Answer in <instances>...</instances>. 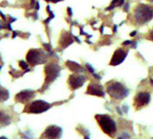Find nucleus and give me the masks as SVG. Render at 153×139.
<instances>
[{"label":"nucleus","instance_id":"f257e3e1","mask_svg":"<svg viewBox=\"0 0 153 139\" xmlns=\"http://www.w3.org/2000/svg\"><path fill=\"white\" fill-rule=\"evenodd\" d=\"M153 17V9L152 7L140 4L134 11V19L139 25H144L150 21Z\"/></svg>","mask_w":153,"mask_h":139},{"label":"nucleus","instance_id":"f03ea898","mask_svg":"<svg viewBox=\"0 0 153 139\" xmlns=\"http://www.w3.org/2000/svg\"><path fill=\"white\" fill-rule=\"evenodd\" d=\"M106 91H107V93L115 100H123L129 93V91L125 88V86L117 81L109 82L106 87Z\"/></svg>","mask_w":153,"mask_h":139},{"label":"nucleus","instance_id":"7ed1b4c3","mask_svg":"<svg viewBox=\"0 0 153 139\" xmlns=\"http://www.w3.org/2000/svg\"><path fill=\"white\" fill-rule=\"evenodd\" d=\"M95 118L102 128L106 135L114 136L115 134L116 133V124L115 122L106 115H96Z\"/></svg>","mask_w":153,"mask_h":139},{"label":"nucleus","instance_id":"20e7f679","mask_svg":"<svg viewBox=\"0 0 153 139\" xmlns=\"http://www.w3.org/2000/svg\"><path fill=\"white\" fill-rule=\"evenodd\" d=\"M50 107V104L43 101V100H36L25 107L24 111L27 113H32V114H40L42 112L47 111Z\"/></svg>","mask_w":153,"mask_h":139},{"label":"nucleus","instance_id":"39448f33","mask_svg":"<svg viewBox=\"0 0 153 139\" xmlns=\"http://www.w3.org/2000/svg\"><path fill=\"white\" fill-rule=\"evenodd\" d=\"M60 71H61V68L57 64H50V65H48L46 67V69H45V73H46L45 84L48 85L49 83L52 82L57 78Z\"/></svg>","mask_w":153,"mask_h":139},{"label":"nucleus","instance_id":"423d86ee","mask_svg":"<svg viewBox=\"0 0 153 139\" xmlns=\"http://www.w3.org/2000/svg\"><path fill=\"white\" fill-rule=\"evenodd\" d=\"M149 100H150V95L148 92H139L134 98L133 105L136 108V109H140L144 106L148 105Z\"/></svg>","mask_w":153,"mask_h":139},{"label":"nucleus","instance_id":"0eeeda50","mask_svg":"<svg viewBox=\"0 0 153 139\" xmlns=\"http://www.w3.org/2000/svg\"><path fill=\"white\" fill-rule=\"evenodd\" d=\"M61 135V128L56 126H50L42 134L41 139H59Z\"/></svg>","mask_w":153,"mask_h":139},{"label":"nucleus","instance_id":"6e6552de","mask_svg":"<svg viewBox=\"0 0 153 139\" xmlns=\"http://www.w3.org/2000/svg\"><path fill=\"white\" fill-rule=\"evenodd\" d=\"M27 61L29 62V63L35 65L38 63H42V62L44 61V55L42 54V53L41 51L38 50H31L27 55Z\"/></svg>","mask_w":153,"mask_h":139},{"label":"nucleus","instance_id":"1a4fd4ad","mask_svg":"<svg viewBox=\"0 0 153 139\" xmlns=\"http://www.w3.org/2000/svg\"><path fill=\"white\" fill-rule=\"evenodd\" d=\"M127 54L128 52L123 50V49H118L115 52L112 59H111V62H110V64L113 65V66H116V65H119L121 64L124 59L126 58L127 56Z\"/></svg>","mask_w":153,"mask_h":139},{"label":"nucleus","instance_id":"9d476101","mask_svg":"<svg viewBox=\"0 0 153 139\" xmlns=\"http://www.w3.org/2000/svg\"><path fill=\"white\" fill-rule=\"evenodd\" d=\"M86 93L94 96H98V97H104L105 92L103 90V87L98 83H90L86 88Z\"/></svg>","mask_w":153,"mask_h":139},{"label":"nucleus","instance_id":"9b49d317","mask_svg":"<svg viewBox=\"0 0 153 139\" xmlns=\"http://www.w3.org/2000/svg\"><path fill=\"white\" fill-rule=\"evenodd\" d=\"M85 81H86L85 77L78 74H73L69 79V84L70 85L72 89H77L80 88L85 83Z\"/></svg>","mask_w":153,"mask_h":139},{"label":"nucleus","instance_id":"f8f14e48","mask_svg":"<svg viewBox=\"0 0 153 139\" xmlns=\"http://www.w3.org/2000/svg\"><path fill=\"white\" fill-rule=\"evenodd\" d=\"M34 97V92L31 91V90H24L20 93H18L16 97V101L21 102V103H25L27 101H29L32 98Z\"/></svg>","mask_w":153,"mask_h":139},{"label":"nucleus","instance_id":"ddd939ff","mask_svg":"<svg viewBox=\"0 0 153 139\" xmlns=\"http://www.w3.org/2000/svg\"><path fill=\"white\" fill-rule=\"evenodd\" d=\"M72 42H73V37L69 33H63L61 35V45L62 48L68 47V46L70 45Z\"/></svg>","mask_w":153,"mask_h":139},{"label":"nucleus","instance_id":"4468645a","mask_svg":"<svg viewBox=\"0 0 153 139\" xmlns=\"http://www.w3.org/2000/svg\"><path fill=\"white\" fill-rule=\"evenodd\" d=\"M10 117L7 114L0 110V126H6L10 124Z\"/></svg>","mask_w":153,"mask_h":139},{"label":"nucleus","instance_id":"2eb2a0df","mask_svg":"<svg viewBox=\"0 0 153 139\" xmlns=\"http://www.w3.org/2000/svg\"><path fill=\"white\" fill-rule=\"evenodd\" d=\"M67 66L69 67V69L72 71H83L81 66L75 62H70V61H68L67 62Z\"/></svg>","mask_w":153,"mask_h":139},{"label":"nucleus","instance_id":"dca6fc26","mask_svg":"<svg viewBox=\"0 0 153 139\" xmlns=\"http://www.w3.org/2000/svg\"><path fill=\"white\" fill-rule=\"evenodd\" d=\"M123 4H124V1H123V0H114V1L111 3V7H108L106 10H111V9H113L114 7H115L116 6H117V7H121V6L123 5Z\"/></svg>","mask_w":153,"mask_h":139},{"label":"nucleus","instance_id":"f3484780","mask_svg":"<svg viewBox=\"0 0 153 139\" xmlns=\"http://www.w3.org/2000/svg\"><path fill=\"white\" fill-rule=\"evenodd\" d=\"M9 97L8 92L5 89H0V102L7 100Z\"/></svg>","mask_w":153,"mask_h":139},{"label":"nucleus","instance_id":"a211bd4d","mask_svg":"<svg viewBox=\"0 0 153 139\" xmlns=\"http://www.w3.org/2000/svg\"><path fill=\"white\" fill-rule=\"evenodd\" d=\"M151 41H153V31H151L150 32V33H149V37Z\"/></svg>","mask_w":153,"mask_h":139},{"label":"nucleus","instance_id":"6ab92c4d","mask_svg":"<svg viewBox=\"0 0 153 139\" xmlns=\"http://www.w3.org/2000/svg\"><path fill=\"white\" fill-rule=\"evenodd\" d=\"M50 1H52L53 3H57V2H60V1H62V0H50Z\"/></svg>","mask_w":153,"mask_h":139},{"label":"nucleus","instance_id":"aec40b11","mask_svg":"<svg viewBox=\"0 0 153 139\" xmlns=\"http://www.w3.org/2000/svg\"><path fill=\"white\" fill-rule=\"evenodd\" d=\"M135 33H136V32H132V33H131V35H132V36H134V35H135Z\"/></svg>","mask_w":153,"mask_h":139},{"label":"nucleus","instance_id":"412c9836","mask_svg":"<svg viewBox=\"0 0 153 139\" xmlns=\"http://www.w3.org/2000/svg\"><path fill=\"white\" fill-rule=\"evenodd\" d=\"M0 139H7V138L5 137V136H1V137H0Z\"/></svg>","mask_w":153,"mask_h":139},{"label":"nucleus","instance_id":"4be33fe9","mask_svg":"<svg viewBox=\"0 0 153 139\" xmlns=\"http://www.w3.org/2000/svg\"><path fill=\"white\" fill-rule=\"evenodd\" d=\"M85 139H89V137H88V136H86V137H85Z\"/></svg>","mask_w":153,"mask_h":139},{"label":"nucleus","instance_id":"5701e85b","mask_svg":"<svg viewBox=\"0 0 153 139\" xmlns=\"http://www.w3.org/2000/svg\"><path fill=\"white\" fill-rule=\"evenodd\" d=\"M149 1H150V2H153V0H149Z\"/></svg>","mask_w":153,"mask_h":139},{"label":"nucleus","instance_id":"b1692460","mask_svg":"<svg viewBox=\"0 0 153 139\" xmlns=\"http://www.w3.org/2000/svg\"><path fill=\"white\" fill-rule=\"evenodd\" d=\"M118 139H123V138H122V137H119Z\"/></svg>","mask_w":153,"mask_h":139}]
</instances>
